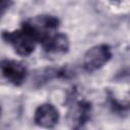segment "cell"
<instances>
[{"mask_svg":"<svg viewBox=\"0 0 130 130\" xmlns=\"http://www.w3.org/2000/svg\"><path fill=\"white\" fill-rule=\"evenodd\" d=\"M13 5V0H0V19Z\"/></svg>","mask_w":130,"mask_h":130,"instance_id":"ba28073f","label":"cell"},{"mask_svg":"<svg viewBox=\"0 0 130 130\" xmlns=\"http://www.w3.org/2000/svg\"><path fill=\"white\" fill-rule=\"evenodd\" d=\"M43 50L48 57L59 58L65 55L70 48V42L67 35L55 32L42 43Z\"/></svg>","mask_w":130,"mask_h":130,"instance_id":"8992f818","label":"cell"},{"mask_svg":"<svg viewBox=\"0 0 130 130\" xmlns=\"http://www.w3.org/2000/svg\"><path fill=\"white\" fill-rule=\"evenodd\" d=\"M59 19L50 14H41L32 16L24 20L21 24L37 41V43H43L53 34L57 32L59 27Z\"/></svg>","mask_w":130,"mask_h":130,"instance_id":"6da1fadb","label":"cell"},{"mask_svg":"<svg viewBox=\"0 0 130 130\" xmlns=\"http://www.w3.org/2000/svg\"><path fill=\"white\" fill-rule=\"evenodd\" d=\"M26 76V67L21 62L9 59L0 60V84L20 86L25 81Z\"/></svg>","mask_w":130,"mask_h":130,"instance_id":"3957f363","label":"cell"},{"mask_svg":"<svg viewBox=\"0 0 130 130\" xmlns=\"http://www.w3.org/2000/svg\"><path fill=\"white\" fill-rule=\"evenodd\" d=\"M112 58L111 48L106 44H100L88 49L82 60V65L85 71L93 72L105 66Z\"/></svg>","mask_w":130,"mask_h":130,"instance_id":"277c9868","label":"cell"},{"mask_svg":"<svg viewBox=\"0 0 130 130\" xmlns=\"http://www.w3.org/2000/svg\"><path fill=\"white\" fill-rule=\"evenodd\" d=\"M1 114H2V108H1V106H0V117H1Z\"/></svg>","mask_w":130,"mask_h":130,"instance_id":"9c48e42d","label":"cell"},{"mask_svg":"<svg viewBox=\"0 0 130 130\" xmlns=\"http://www.w3.org/2000/svg\"><path fill=\"white\" fill-rule=\"evenodd\" d=\"M91 115V105L90 103L81 100L74 102L66 116L67 124L72 129H79L82 128L90 119Z\"/></svg>","mask_w":130,"mask_h":130,"instance_id":"5b68a950","label":"cell"},{"mask_svg":"<svg viewBox=\"0 0 130 130\" xmlns=\"http://www.w3.org/2000/svg\"><path fill=\"white\" fill-rule=\"evenodd\" d=\"M34 121L40 127L53 128L59 121V112L57 108L50 103L42 104L35 111Z\"/></svg>","mask_w":130,"mask_h":130,"instance_id":"52a82bcc","label":"cell"},{"mask_svg":"<svg viewBox=\"0 0 130 130\" xmlns=\"http://www.w3.org/2000/svg\"><path fill=\"white\" fill-rule=\"evenodd\" d=\"M2 39L5 43L10 45L14 52L22 57L29 56L38 44L35 38L22 26L14 30H4L1 34Z\"/></svg>","mask_w":130,"mask_h":130,"instance_id":"7a4b0ae2","label":"cell"}]
</instances>
